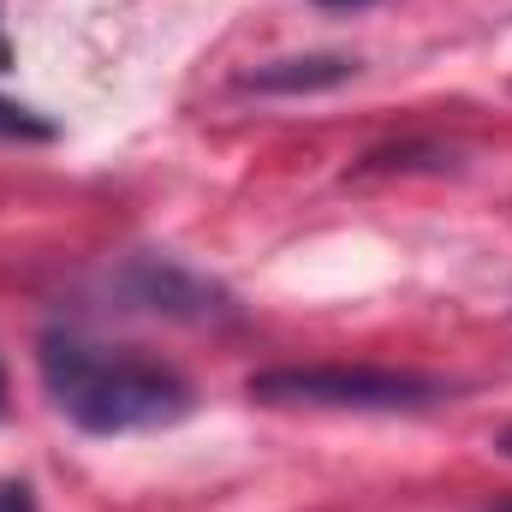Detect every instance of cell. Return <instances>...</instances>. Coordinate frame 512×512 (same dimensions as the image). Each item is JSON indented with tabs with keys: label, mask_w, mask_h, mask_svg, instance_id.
Wrapping results in <instances>:
<instances>
[{
	"label": "cell",
	"mask_w": 512,
	"mask_h": 512,
	"mask_svg": "<svg viewBox=\"0 0 512 512\" xmlns=\"http://www.w3.org/2000/svg\"><path fill=\"white\" fill-rule=\"evenodd\" d=\"M6 60H12V48H6V36H0V72H6Z\"/></svg>",
	"instance_id": "obj_6"
},
{
	"label": "cell",
	"mask_w": 512,
	"mask_h": 512,
	"mask_svg": "<svg viewBox=\"0 0 512 512\" xmlns=\"http://www.w3.org/2000/svg\"><path fill=\"white\" fill-rule=\"evenodd\" d=\"M501 512H512V507H501Z\"/></svg>",
	"instance_id": "obj_10"
},
{
	"label": "cell",
	"mask_w": 512,
	"mask_h": 512,
	"mask_svg": "<svg viewBox=\"0 0 512 512\" xmlns=\"http://www.w3.org/2000/svg\"><path fill=\"white\" fill-rule=\"evenodd\" d=\"M251 399L262 405H328V411H417L435 405L441 387L411 370L376 364H286L251 376Z\"/></svg>",
	"instance_id": "obj_2"
},
{
	"label": "cell",
	"mask_w": 512,
	"mask_h": 512,
	"mask_svg": "<svg viewBox=\"0 0 512 512\" xmlns=\"http://www.w3.org/2000/svg\"><path fill=\"white\" fill-rule=\"evenodd\" d=\"M322 6H364V0H322Z\"/></svg>",
	"instance_id": "obj_8"
},
{
	"label": "cell",
	"mask_w": 512,
	"mask_h": 512,
	"mask_svg": "<svg viewBox=\"0 0 512 512\" xmlns=\"http://www.w3.org/2000/svg\"><path fill=\"white\" fill-rule=\"evenodd\" d=\"M501 453H507V459H512V429H507V435H501Z\"/></svg>",
	"instance_id": "obj_7"
},
{
	"label": "cell",
	"mask_w": 512,
	"mask_h": 512,
	"mask_svg": "<svg viewBox=\"0 0 512 512\" xmlns=\"http://www.w3.org/2000/svg\"><path fill=\"white\" fill-rule=\"evenodd\" d=\"M0 512H36L30 483H0Z\"/></svg>",
	"instance_id": "obj_5"
},
{
	"label": "cell",
	"mask_w": 512,
	"mask_h": 512,
	"mask_svg": "<svg viewBox=\"0 0 512 512\" xmlns=\"http://www.w3.org/2000/svg\"><path fill=\"white\" fill-rule=\"evenodd\" d=\"M0 137H54V126L36 120V114L18 108V102H0Z\"/></svg>",
	"instance_id": "obj_4"
},
{
	"label": "cell",
	"mask_w": 512,
	"mask_h": 512,
	"mask_svg": "<svg viewBox=\"0 0 512 512\" xmlns=\"http://www.w3.org/2000/svg\"><path fill=\"white\" fill-rule=\"evenodd\" d=\"M42 387L60 405V417H72L90 435H131V429H167L179 423L197 393L191 382L137 352V346H102L84 334H42Z\"/></svg>",
	"instance_id": "obj_1"
},
{
	"label": "cell",
	"mask_w": 512,
	"mask_h": 512,
	"mask_svg": "<svg viewBox=\"0 0 512 512\" xmlns=\"http://www.w3.org/2000/svg\"><path fill=\"white\" fill-rule=\"evenodd\" d=\"M358 72V60L346 54H304V60H268L245 78V90H262V96H304V90H334Z\"/></svg>",
	"instance_id": "obj_3"
},
{
	"label": "cell",
	"mask_w": 512,
	"mask_h": 512,
	"mask_svg": "<svg viewBox=\"0 0 512 512\" xmlns=\"http://www.w3.org/2000/svg\"><path fill=\"white\" fill-rule=\"evenodd\" d=\"M0 405H6V376H0Z\"/></svg>",
	"instance_id": "obj_9"
}]
</instances>
